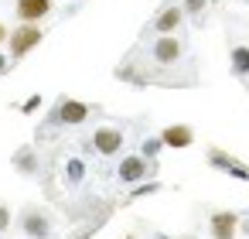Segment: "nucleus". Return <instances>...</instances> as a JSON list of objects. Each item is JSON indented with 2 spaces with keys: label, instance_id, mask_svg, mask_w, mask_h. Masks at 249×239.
<instances>
[{
  "label": "nucleus",
  "instance_id": "4468645a",
  "mask_svg": "<svg viewBox=\"0 0 249 239\" xmlns=\"http://www.w3.org/2000/svg\"><path fill=\"white\" fill-rule=\"evenodd\" d=\"M7 69V55H0V72H4Z\"/></svg>",
  "mask_w": 249,
  "mask_h": 239
},
{
  "label": "nucleus",
  "instance_id": "20e7f679",
  "mask_svg": "<svg viewBox=\"0 0 249 239\" xmlns=\"http://www.w3.org/2000/svg\"><path fill=\"white\" fill-rule=\"evenodd\" d=\"M92 144H96V150L99 154H116L120 147H123V133L120 130H113V127H103V130H96V137H92Z\"/></svg>",
  "mask_w": 249,
  "mask_h": 239
},
{
  "label": "nucleus",
  "instance_id": "1a4fd4ad",
  "mask_svg": "<svg viewBox=\"0 0 249 239\" xmlns=\"http://www.w3.org/2000/svg\"><path fill=\"white\" fill-rule=\"evenodd\" d=\"M147 174V164L140 161V157H126L123 164H120V181H137V178H143Z\"/></svg>",
  "mask_w": 249,
  "mask_h": 239
},
{
  "label": "nucleus",
  "instance_id": "423d86ee",
  "mask_svg": "<svg viewBox=\"0 0 249 239\" xmlns=\"http://www.w3.org/2000/svg\"><path fill=\"white\" fill-rule=\"evenodd\" d=\"M160 140H164V147H191L195 144V133H191V127L178 123V127H164Z\"/></svg>",
  "mask_w": 249,
  "mask_h": 239
},
{
  "label": "nucleus",
  "instance_id": "6e6552de",
  "mask_svg": "<svg viewBox=\"0 0 249 239\" xmlns=\"http://www.w3.org/2000/svg\"><path fill=\"white\" fill-rule=\"evenodd\" d=\"M89 116V106L86 103H79V99H65L62 103V120L65 123H82Z\"/></svg>",
  "mask_w": 249,
  "mask_h": 239
},
{
  "label": "nucleus",
  "instance_id": "f257e3e1",
  "mask_svg": "<svg viewBox=\"0 0 249 239\" xmlns=\"http://www.w3.org/2000/svg\"><path fill=\"white\" fill-rule=\"evenodd\" d=\"M7 38H11V58H21V55H28L31 48L41 45L45 31H41L38 24H24V21H21V28L7 31Z\"/></svg>",
  "mask_w": 249,
  "mask_h": 239
},
{
  "label": "nucleus",
  "instance_id": "f8f14e48",
  "mask_svg": "<svg viewBox=\"0 0 249 239\" xmlns=\"http://www.w3.org/2000/svg\"><path fill=\"white\" fill-rule=\"evenodd\" d=\"M7 225H11V212H7L4 205H0V232H4Z\"/></svg>",
  "mask_w": 249,
  "mask_h": 239
},
{
  "label": "nucleus",
  "instance_id": "39448f33",
  "mask_svg": "<svg viewBox=\"0 0 249 239\" xmlns=\"http://www.w3.org/2000/svg\"><path fill=\"white\" fill-rule=\"evenodd\" d=\"M154 58H157L160 65H174V62L181 58V45H178V38L164 35V38L154 45Z\"/></svg>",
  "mask_w": 249,
  "mask_h": 239
},
{
  "label": "nucleus",
  "instance_id": "7ed1b4c3",
  "mask_svg": "<svg viewBox=\"0 0 249 239\" xmlns=\"http://www.w3.org/2000/svg\"><path fill=\"white\" fill-rule=\"evenodd\" d=\"M208 225H212V239H235L239 219H235L232 212H215Z\"/></svg>",
  "mask_w": 249,
  "mask_h": 239
},
{
  "label": "nucleus",
  "instance_id": "f03ea898",
  "mask_svg": "<svg viewBox=\"0 0 249 239\" xmlns=\"http://www.w3.org/2000/svg\"><path fill=\"white\" fill-rule=\"evenodd\" d=\"M52 0H18L14 4V11H18V18L24 21V24H41L48 14H52Z\"/></svg>",
  "mask_w": 249,
  "mask_h": 239
},
{
  "label": "nucleus",
  "instance_id": "0eeeda50",
  "mask_svg": "<svg viewBox=\"0 0 249 239\" xmlns=\"http://www.w3.org/2000/svg\"><path fill=\"white\" fill-rule=\"evenodd\" d=\"M181 18H184L181 7H164L160 18H157V31H160V35H174V28L181 24Z\"/></svg>",
  "mask_w": 249,
  "mask_h": 239
},
{
  "label": "nucleus",
  "instance_id": "ddd939ff",
  "mask_svg": "<svg viewBox=\"0 0 249 239\" xmlns=\"http://www.w3.org/2000/svg\"><path fill=\"white\" fill-rule=\"evenodd\" d=\"M4 41H7V28H4V24H0V45H4Z\"/></svg>",
  "mask_w": 249,
  "mask_h": 239
},
{
  "label": "nucleus",
  "instance_id": "9d476101",
  "mask_svg": "<svg viewBox=\"0 0 249 239\" xmlns=\"http://www.w3.org/2000/svg\"><path fill=\"white\" fill-rule=\"evenodd\" d=\"M232 69H235L239 75L249 72V48H235V52H232Z\"/></svg>",
  "mask_w": 249,
  "mask_h": 239
},
{
  "label": "nucleus",
  "instance_id": "9b49d317",
  "mask_svg": "<svg viewBox=\"0 0 249 239\" xmlns=\"http://www.w3.org/2000/svg\"><path fill=\"white\" fill-rule=\"evenodd\" d=\"M28 232H48V222H35V215L28 219Z\"/></svg>",
  "mask_w": 249,
  "mask_h": 239
}]
</instances>
